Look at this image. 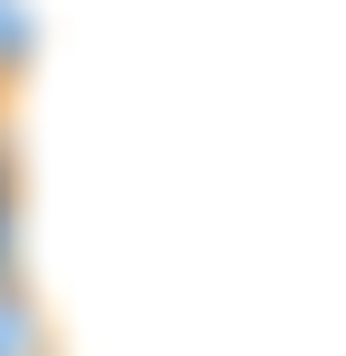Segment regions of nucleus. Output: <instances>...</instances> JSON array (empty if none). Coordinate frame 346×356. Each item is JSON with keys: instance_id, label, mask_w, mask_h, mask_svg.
Listing matches in <instances>:
<instances>
[{"instance_id": "f257e3e1", "label": "nucleus", "mask_w": 346, "mask_h": 356, "mask_svg": "<svg viewBox=\"0 0 346 356\" xmlns=\"http://www.w3.org/2000/svg\"><path fill=\"white\" fill-rule=\"evenodd\" d=\"M0 356H66V347H56L47 300H37V282L19 272V253L0 263Z\"/></svg>"}, {"instance_id": "7ed1b4c3", "label": "nucleus", "mask_w": 346, "mask_h": 356, "mask_svg": "<svg viewBox=\"0 0 346 356\" xmlns=\"http://www.w3.org/2000/svg\"><path fill=\"white\" fill-rule=\"evenodd\" d=\"M19 253V169H10V131H0V263Z\"/></svg>"}, {"instance_id": "20e7f679", "label": "nucleus", "mask_w": 346, "mask_h": 356, "mask_svg": "<svg viewBox=\"0 0 346 356\" xmlns=\"http://www.w3.org/2000/svg\"><path fill=\"white\" fill-rule=\"evenodd\" d=\"M10 104H19V94H10V85H0V131H10Z\"/></svg>"}, {"instance_id": "f03ea898", "label": "nucleus", "mask_w": 346, "mask_h": 356, "mask_svg": "<svg viewBox=\"0 0 346 356\" xmlns=\"http://www.w3.org/2000/svg\"><path fill=\"white\" fill-rule=\"evenodd\" d=\"M28 66H37V0H0V85H28Z\"/></svg>"}]
</instances>
